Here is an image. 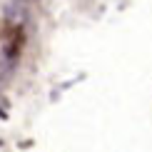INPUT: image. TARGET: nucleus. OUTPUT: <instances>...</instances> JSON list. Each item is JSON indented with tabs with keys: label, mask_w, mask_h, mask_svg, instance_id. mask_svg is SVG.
Wrapping results in <instances>:
<instances>
[{
	"label": "nucleus",
	"mask_w": 152,
	"mask_h": 152,
	"mask_svg": "<svg viewBox=\"0 0 152 152\" xmlns=\"http://www.w3.org/2000/svg\"><path fill=\"white\" fill-rule=\"evenodd\" d=\"M25 42V35H23V28L18 23H8L5 25V53L8 55H18Z\"/></svg>",
	"instance_id": "obj_1"
}]
</instances>
